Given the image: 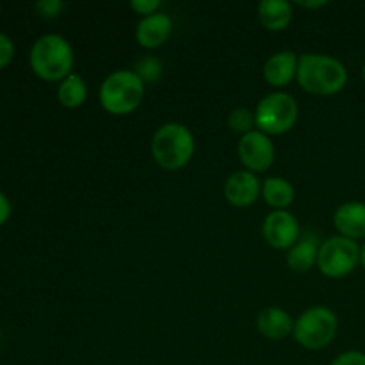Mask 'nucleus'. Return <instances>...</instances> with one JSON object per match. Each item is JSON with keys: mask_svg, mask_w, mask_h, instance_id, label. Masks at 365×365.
<instances>
[{"mask_svg": "<svg viewBox=\"0 0 365 365\" xmlns=\"http://www.w3.org/2000/svg\"><path fill=\"white\" fill-rule=\"evenodd\" d=\"M145 98V82L134 70H116L103 78L100 86V103L114 116L130 114Z\"/></svg>", "mask_w": 365, "mask_h": 365, "instance_id": "4", "label": "nucleus"}, {"mask_svg": "<svg viewBox=\"0 0 365 365\" xmlns=\"http://www.w3.org/2000/svg\"><path fill=\"white\" fill-rule=\"evenodd\" d=\"M31 68L43 81L61 82L73 70V48L63 36H41L31 48Z\"/></svg>", "mask_w": 365, "mask_h": 365, "instance_id": "3", "label": "nucleus"}, {"mask_svg": "<svg viewBox=\"0 0 365 365\" xmlns=\"http://www.w3.org/2000/svg\"><path fill=\"white\" fill-rule=\"evenodd\" d=\"M57 98H59L61 106L68 107V109H77V107L84 106L88 100V86L86 81L78 73H70L66 78L59 82L57 88Z\"/></svg>", "mask_w": 365, "mask_h": 365, "instance_id": "18", "label": "nucleus"}, {"mask_svg": "<svg viewBox=\"0 0 365 365\" xmlns=\"http://www.w3.org/2000/svg\"><path fill=\"white\" fill-rule=\"evenodd\" d=\"M227 125L232 132H235V134H239L242 138V135L257 130L255 113L250 110L248 107H235V109L228 114Z\"/></svg>", "mask_w": 365, "mask_h": 365, "instance_id": "19", "label": "nucleus"}, {"mask_svg": "<svg viewBox=\"0 0 365 365\" xmlns=\"http://www.w3.org/2000/svg\"><path fill=\"white\" fill-rule=\"evenodd\" d=\"M360 264H362L364 269H365V245L362 246V257H360Z\"/></svg>", "mask_w": 365, "mask_h": 365, "instance_id": "27", "label": "nucleus"}, {"mask_svg": "<svg viewBox=\"0 0 365 365\" xmlns=\"http://www.w3.org/2000/svg\"><path fill=\"white\" fill-rule=\"evenodd\" d=\"M362 78H364V82H365V64H364V68H362Z\"/></svg>", "mask_w": 365, "mask_h": 365, "instance_id": "28", "label": "nucleus"}, {"mask_svg": "<svg viewBox=\"0 0 365 365\" xmlns=\"http://www.w3.org/2000/svg\"><path fill=\"white\" fill-rule=\"evenodd\" d=\"M257 330L269 341H282L294 330V321L287 310L280 307H267L257 316Z\"/></svg>", "mask_w": 365, "mask_h": 365, "instance_id": "14", "label": "nucleus"}, {"mask_svg": "<svg viewBox=\"0 0 365 365\" xmlns=\"http://www.w3.org/2000/svg\"><path fill=\"white\" fill-rule=\"evenodd\" d=\"M319 246L316 239L303 237L296 242L287 252V266L296 273H307L317 266V255H319Z\"/></svg>", "mask_w": 365, "mask_h": 365, "instance_id": "17", "label": "nucleus"}, {"mask_svg": "<svg viewBox=\"0 0 365 365\" xmlns=\"http://www.w3.org/2000/svg\"><path fill=\"white\" fill-rule=\"evenodd\" d=\"M259 20L267 31L280 32L292 21V4L287 0H262L259 4Z\"/></svg>", "mask_w": 365, "mask_h": 365, "instance_id": "15", "label": "nucleus"}, {"mask_svg": "<svg viewBox=\"0 0 365 365\" xmlns=\"http://www.w3.org/2000/svg\"><path fill=\"white\" fill-rule=\"evenodd\" d=\"M14 56V43L9 36L0 32V68L7 66L13 61Z\"/></svg>", "mask_w": 365, "mask_h": 365, "instance_id": "23", "label": "nucleus"}, {"mask_svg": "<svg viewBox=\"0 0 365 365\" xmlns=\"http://www.w3.org/2000/svg\"><path fill=\"white\" fill-rule=\"evenodd\" d=\"M160 0H132L130 7L135 11L138 14H143V18L150 16L153 13H159L160 9Z\"/></svg>", "mask_w": 365, "mask_h": 365, "instance_id": "22", "label": "nucleus"}, {"mask_svg": "<svg viewBox=\"0 0 365 365\" xmlns=\"http://www.w3.org/2000/svg\"><path fill=\"white\" fill-rule=\"evenodd\" d=\"M298 61L299 57L292 50H280V52L273 53L264 63L262 70L267 84L278 89L291 84L296 78V73H298Z\"/></svg>", "mask_w": 365, "mask_h": 365, "instance_id": "12", "label": "nucleus"}, {"mask_svg": "<svg viewBox=\"0 0 365 365\" xmlns=\"http://www.w3.org/2000/svg\"><path fill=\"white\" fill-rule=\"evenodd\" d=\"M150 150H152L153 160L163 170H182L195 155V135L185 125L170 121L157 128L150 143Z\"/></svg>", "mask_w": 365, "mask_h": 365, "instance_id": "2", "label": "nucleus"}, {"mask_svg": "<svg viewBox=\"0 0 365 365\" xmlns=\"http://www.w3.org/2000/svg\"><path fill=\"white\" fill-rule=\"evenodd\" d=\"M299 107L294 96L285 91H273L264 96L255 109L257 130L267 135H280L291 130L298 121Z\"/></svg>", "mask_w": 365, "mask_h": 365, "instance_id": "6", "label": "nucleus"}, {"mask_svg": "<svg viewBox=\"0 0 365 365\" xmlns=\"http://www.w3.org/2000/svg\"><path fill=\"white\" fill-rule=\"evenodd\" d=\"M223 195L230 205L245 209L259 200V196L262 195V184L252 171H235L225 182Z\"/></svg>", "mask_w": 365, "mask_h": 365, "instance_id": "10", "label": "nucleus"}, {"mask_svg": "<svg viewBox=\"0 0 365 365\" xmlns=\"http://www.w3.org/2000/svg\"><path fill=\"white\" fill-rule=\"evenodd\" d=\"M334 225L339 235L351 241L365 239V203L346 202L337 207L334 214Z\"/></svg>", "mask_w": 365, "mask_h": 365, "instance_id": "13", "label": "nucleus"}, {"mask_svg": "<svg viewBox=\"0 0 365 365\" xmlns=\"http://www.w3.org/2000/svg\"><path fill=\"white\" fill-rule=\"evenodd\" d=\"M264 241L274 250H291L299 239V223L289 210H273L262 223Z\"/></svg>", "mask_w": 365, "mask_h": 365, "instance_id": "9", "label": "nucleus"}, {"mask_svg": "<svg viewBox=\"0 0 365 365\" xmlns=\"http://www.w3.org/2000/svg\"><path fill=\"white\" fill-rule=\"evenodd\" d=\"M11 216V203L7 196L0 191V225L6 223Z\"/></svg>", "mask_w": 365, "mask_h": 365, "instance_id": "25", "label": "nucleus"}, {"mask_svg": "<svg viewBox=\"0 0 365 365\" xmlns=\"http://www.w3.org/2000/svg\"><path fill=\"white\" fill-rule=\"evenodd\" d=\"M362 248L359 242L342 235H334L321 242L317 267L328 278H344L351 274L360 264Z\"/></svg>", "mask_w": 365, "mask_h": 365, "instance_id": "7", "label": "nucleus"}, {"mask_svg": "<svg viewBox=\"0 0 365 365\" xmlns=\"http://www.w3.org/2000/svg\"><path fill=\"white\" fill-rule=\"evenodd\" d=\"M171 31H173L171 18L163 11H159V13H153L139 20L138 27H135V39L143 48L153 50L168 41Z\"/></svg>", "mask_w": 365, "mask_h": 365, "instance_id": "11", "label": "nucleus"}, {"mask_svg": "<svg viewBox=\"0 0 365 365\" xmlns=\"http://www.w3.org/2000/svg\"><path fill=\"white\" fill-rule=\"evenodd\" d=\"M294 187L289 180L282 177H269L262 182L264 202L274 210H287L294 202Z\"/></svg>", "mask_w": 365, "mask_h": 365, "instance_id": "16", "label": "nucleus"}, {"mask_svg": "<svg viewBox=\"0 0 365 365\" xmlns=\"http://www.w3.org/2000/svg\"><path fill=\"white\" fill-rule=\"evenodd\" d=\"M339 330V319L328 307L317 305L307 309L294 321V341L310 351H317L331 344Z\"/></svg>", "mask_w": 365, "mask_h": 365, "instance_id": "5", "label": "nucleus"}, {"mask_svg": "<svg viewBox=\"0 0 365 365\" xmlns=\"http://www.w3.org/2000/svg\"><path fill=\"white\" fill-rule=\"evenodd\" d=\"M237 155L246 170L252 173H262L273 166L277 150L269 135L260 130H253L239 139Z\"/></svg>", "mask_w": 365, "mask_h": 365, "instance_id": "8", "label": "nucleus"}, {"mask_svg": "<svg viewBox=\"0 0 365 365\" xmlns=\"http://www.w3.org/2000/svg\"><path fill=\"white\" fill-rule=\"evenodd\" d=\"M134 71L138 73V77L141 78L143 82H157L160 77H163V63H160L157 57L153 56H145L135 63Z\"/></svg>", "mask_w": 365, "mask_h": 365, "instance_id": "20", "label": "nucleus"}, {"mask_svg": "<svg viewBox=\"0 0 365 365\" xmlns=\"http://www.w3.org/2000/svg\"><path fill=\"white\" fill-rule=\"evenodd\" d=\"M34 7L43 18H57L63 13L64 2H61V0H41V2H36Z\"/></svg>", "mask_w": 365, "mask_h": 365, "instance_id": "21", "label": "nucleus"}, {"mask_svg": "<svg viewBox=\"0 0 365 365\" xmlns=\"http://www.w3.org/2000/svg\"><path fill=\"white\" fill-rule=\"evenodd\" d=\"M327 4V0H319V2H298V6L307 7V9H317V7H324Z\"/></svg>", "mask_w": 365, "mask_h": 365, "instance_id": "26", "label": "nucleus"}, {"mask_svg": "<svg viewBox=\"0 0 365 365\" xmlns=\"http://www.w3.org/2000/svg\"><path fill=\"white\" fill-rule=\"evenodd\" d=\"M331 365H365V353L356 351V349L344 351L331 362Z\"/></svg>", "mask_w": 365, "mask_h": 365, "instance_id": "24", "label": "nucleus"}, {"mask_svg": "<svg viewBox=\"0 0 365 365\" xmlns=\"http://www.w3.org/2000/svg\"><path fill=\"white\" fill-rule=\"evenodd\" d=\"M296 81L303 91L317 96L337 95L348 84V70L334 56L303 53L298 61Z\"/></svg>", "mask_w": 365, "mask_h": 365, "instance_id": "1", "label": "nucleus"}]
</instances>
